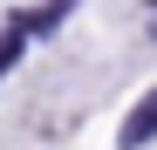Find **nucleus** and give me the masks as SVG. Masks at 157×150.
Returning <instances> with one entry per match:
<instances>
[{"mask_svg":"<svg viewBox=\"0 0 157 150\" xmlns=\"http://www.w3.org/2000/svg\"><path fill=\"white\" fill-rule=\"evenodd\" d=\"M150 137H157V89H150L144 103H137V109L123 116V130H116V143H123V150H144Z\"/></svg>","mask_w":157,"mask_h":150,"instance_id":"1","label":"nucleus"},{"mask_svg":"<svg viewBox=\"0 0 157 150\" xmlns=\"http://www.w3.org/2000/svg\"><path fill=\"white\" fill-rule=\"evenodd\" d=\"M21 48H28V28H21V14H14V28L0 34V75L14 68V55H21Z\"/></svg>","mask_w":157,"mask_h":150,"instance_id":"2","label":"nucleus"}]
</instances>
